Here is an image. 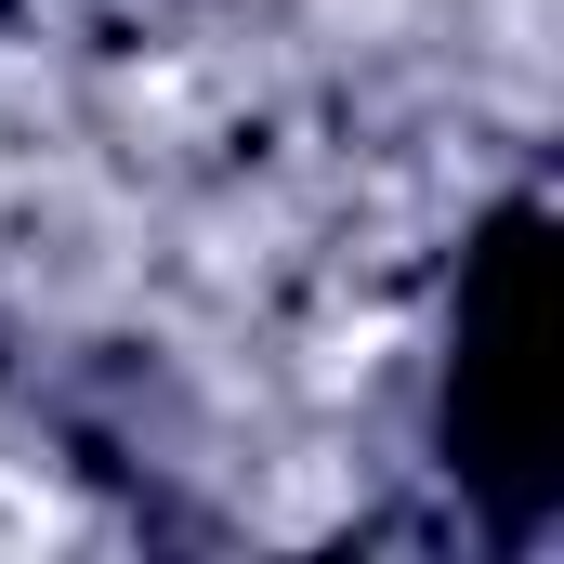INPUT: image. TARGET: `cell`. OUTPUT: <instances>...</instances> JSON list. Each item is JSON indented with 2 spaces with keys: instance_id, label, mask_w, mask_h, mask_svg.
Returning <instances> with one entry per match:
<instances>
[{
  "instance_id": "obj_1",
  "label": "cell",
  "mask_w": 564,
  "mask_h": 564,
  "mask_svg": "<svg viewBox=\"0 0 564 564\" xmlns=\"http://www.w3.org/2000/svg\"><path fill=\"white\" fill-rule=\"evenodd\" d=\"M539 210H499V237L473 250L459 276V355H446V446H459V486H512L525 512L552 499V459H539V250H525Z\"/></svg>"
}]
</instances>
